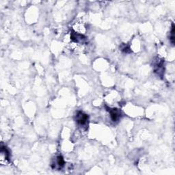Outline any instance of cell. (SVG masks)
Instances as JSON below:
<instances>
[{
	"instance_id": "cell-1",
	"label": "cell",
	"mask_w": 175,
	"mask_h": 175,
	"mask_svg": "<svg viewBox=\"0 0 175 175\" xmlns=\"http://www.w3.org/2000/svg\"><path fill=\"white\" fill-rule=\"evenodd\" d=\"M88 121V116L84 113L82 112H78L76 114V122L80 126H85L87 125Z\"/></svg>"
},
{
	"instance_id": "cell-3",
	"label": "cell",
	"mask_w": 175,
	"mask_h": 175,
	"mask_svg": "<svg viewBox=\"0 0 175 175\" xmlns=\"http://www.w3.org/2000/svg\"><path fill=\"white\" fill-rule=\"evenodd\" d=\"M109 111L110 114V116H111V118L113 121H117L119 119L120 116H121V113L118 111L117 109H111L110 108L108 110Z\"/></svg>"
},
{
	"instance_id": "cell-4",
	"label": "cell",
	"mask_w": 175,
	"mask_h": 175,
	"mask_svg": "<svg viewBox=\"0 0 175 175\" xmlns=\"http://www.w3.org/2000/svg\"><path fill=\"white\" fill-rule=\"evenodd\" d=\"M64 163H65V162H64V160L62 157L57 156L56 159V160H55L54 168H56L57 167L58 168H62L64 166Z\"/></svg>"
},
{
	"instance_id": "cell-2",
	"label": "cell",
	"mask_w": 175,
	"mask_h": 175,
	"mask_svg": "<svg viewBox=\"0 0 175 175\" xmlns=\"http://www.w3.org/2000/svg\"><path fill=\"white\" fill-rule=\"evenodd\" d=\"M9 161V152L6 147H1L0 151V162L1 164L6 165Z\"/></svg>"
},
{
	"instance_id": "cell-5",
	"label": "cell",
	"mask_w": 175,
	"mask_h": 175,
	"mask_svg": "<svg viewBox=\"0 0 175 175\" xmlns=\"http://www.w3.org/2000/svg\"><path fill=\"white\" fill-rule=\"evenodd\" d=\"M170 40L171 41L172 45H174V25H172V30H171V32H170Z\"/></svg>"
}]
</instances>
